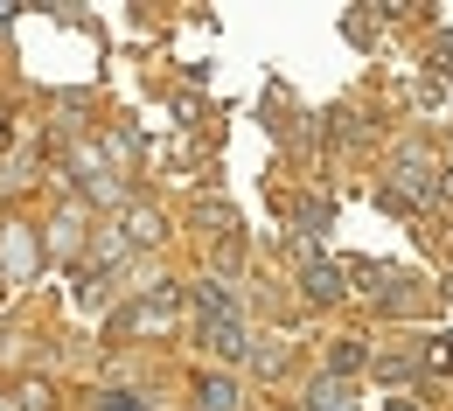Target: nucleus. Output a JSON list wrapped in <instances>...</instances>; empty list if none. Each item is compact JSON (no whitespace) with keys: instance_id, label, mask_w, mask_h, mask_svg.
Returning a JSON list of instances; mask_svg holds the SVG:
<instances>
[{"instance_id":"obj_1","label":"nucleus","mask_w":453,"mask_h":411,"mask_svg":"<svg viewBox=\"0 0 453 411\" xmlns=\"http://www.w3.org/2000/svg\"><path fill=\"white\" fill-rule=\"evenodd\" d=\"M196 335H203V349L224 355V362L244 355V314L230 307L224 286H203V293H196Z\"/></svg>"},{"instance_id":"obj_2","label":"nucleus","mask_w":453,"mask_h":411,"mask_svg":"<svg viewBox=\"0 0 453 411\" xmlns=\"http://www.w3.org/2000/svg\"><path fill=\"white\" fill-rule=\"evenodd\" d=\"M300 293L314 300V307H328V300H342V272L328 258H307V265H300Z\"/></svg>"},{"instance_id":"obj_3","label":"nucleus","mask_w":453,"mask_h":411,"mask_svg":"<svg viewBox=\"0 0 453 411\" xmlns=\"http://www.w3.org/2000/svg\"><path fill=\"white\" fill-rule=\"evenodd\" d=\"M196 411H244V391L230 377H203L196 384Z\"/></svg>"},{"instance_id":"obj_4","label":"nucleus","mask_w":453,"mask_h":411,"mask_svg":"<svg viewBox=\"0 0 453 411\" xmlns=\"http://www.w3.org/2000/svg\"><path fill=\"white\" fill-rule=\"evenodd\" d=\"M307 411H349V391H342L335 377H321V384L307 391Z\"/></svg>"},{"instance_id":"obj_5","label":"nucleus","mask_w":453,"mask_h":411,"mask_svg":"<svg viewBox=\"0 0 453 411\" xmlns=\"http://www.w3.org/2000/svg\"><path fill=\"white\" fill-rule=\"evenodd\" d=\"M328 362H335V377H356V369H363V342H349V335H342Z\"/></svg>"},{"instance_id":"obj_6","label":"nucleus","mask_w":453,"mask_h":411,"mask_svg":"<svg viewBox=\"0 0 453 411\" xmlns=\"http://www.w3.org/2000/svg\"><path fill=\"white\" fill-rule=\"evenodd\" d=\"M105 411H140V398H126V391H119V398H105Z\"/></svg>"},{"instance_id":"obj_7","label":"nucleus","mask_w":453,"mask_h":411,"mask_svg":"<svg viewBox=\"0 0 453 411\" xmlns=\"http://www.w3.org/2000/svg\"><path fill=\"white\" fill-rule=\"evenodd\" d=\"M391 411H418V405H411V398H391Z\"/></svg>"},{"instance_id":"obj_8","label":"nucleus","mask_w":453,"mask_h":411,"mask_svg":"<svg viewBox=\"0 0 453 411\" xmlns=\"http://www.w3.org/2000/svg\"><path fill=\"white\" fill-rule=\"evenodd\" d=\"M0 147H7V118H0Z\"/></svg>"}]
</instances>
